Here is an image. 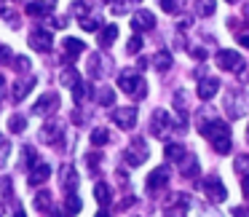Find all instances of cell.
Here are the masks:
<instances>
[{
    "label": "cell",
    "instance_id": "9",
    "mask_svg": "<svg viewBox=\"0 0 249 217\" xmlns=\"http://www.w3.org/2000/svg\"><path fill=\"white\" fill-rule=\"evenodd\" d=\"M113 121L121 126V129H131L137 121V108H118L113 110Z\"/></svg>",
    "mask_w": 249,
    "mask_h": 217
},
{
    "label": "cell",
    "instance_id": "6",
    "mask_svg": "<svg viewBox=\"0 0 249 217\" xmlns=\"http://www.w3.org/2000/svg\"><path fill=\"white\" fill-rule=\"evenodd\" d=\"M56 108H59V94H54V91H46L43 97H40L38 102L33 105V113H35V115H51Z\"/></svg>",
    "mask_w": 249,
    "mask_h": 217
},
{
    "label": "cell",
    "instance_id": "19",
    "mask_svg": "<svg viewBox=\"0 0 249 217\" xmlns=\"http://www.w3.org/2000/svg\"><path fill=\"white\" fill-rule=\"evenodd\" d=\"M62 46H65L67 56H78V54H83V49H86V43L78 40V38H65V40H62Z\"/></svg>",
    "mask_w": 249,
    "mask_h": 217
},
{
    "label": "cell",
    "instance_id": "7",
    "mask_svg": "<svg viewBox=\"0 0 249 217\" xmlns=\"http://www.w3.org/2000/svg\"><path fill=\"white\" fill-rule=\"evenodd\" d=\"M147 147H145V142L142 140H134L129 145V150H126V163H131V166H140V163H145L147 161Z\"/></svg>",
    "mask_w": 249,
    "mask_h": 217
},
{
    "label": "cell",
    "instance_id": "21",
    "mask_svg": "<svg viewBox=\"0 0 249 217\" xmlns=\"http://www.w3.org/2000/svg\"><path fill=\"white\" fill-rule=\"evenodd\" d=\"M94 196H97V201L102 206H107L110 201H113V190H110V185L105 182H97V188H94Z\"/></svg>",
    "mask_w": 249,
    "mask_h": 217
},
{
    "label": "cell",
    "instance_id": "16",
    "mask_svg": "<svg viewBox=\"0 0 249 217\" xmlns=\"http://www.w3.org/2000/svg\"><path fill=\"white\" fill-rule=\"evenodd\" d=\"M51 11V3L49 0H33V3H27V14L30 17H43V14Z\"/></svg>",
    "mask_w": 249,
    "mask_h": 217
},
{
    "label": "cell",
    "instance_id": "5",
    "mask_svg": "<svg viewBox=\"0 0 249 217\" xmlns=\"http://www.w3.org/2000/svg\"><path fill=\"white\" fill-rule=\"evenodd\" d=\"M217 65H220V70L236 72L244 67V59H241L238 51H217Z\"/></svg>",
    "mask_w": 249,
    "mask_h": 217
},
{
    "label": "cell",
    "instance_id": "45",
    "mask_svg": "<svg viewBox=\"0 0 249 217\" xmlns=\"http://www.w3.org/2000/svg\"><path fill=\"white\" fill-rule=\"evenodd\" d=\"M51 24H54V27H59V30H62V27H67V19H62V17H59V19H54V22H51Z\"/></svg>",
    "mask_w": 249,
    "mask_h": 217
},
{
    "label": "cell",
    "instance_id": "25",
    "mask_svg": "<svg viewBox=\"0 0 249 217\" xmlns=\"http://www.w3.org/2000/svg\"><path fill=\"white\" fill-rule=\"evenodd\" d=\"M81 206H83V201H81V199H78V196H75V193H72V190H70V193H67V204H65V212H67V215H78V212H81Z\"/></svg>",
    "mask_w": 249,
    "mask_h": 217
},
{
    "label": "cell",
    "instance_id": "41",
    "mask_svg": "<svg viewBox=\"0 0 249 217\" xmlns=\"http://www.w3.org/2000/svg\"><path fill=\"white\" fill-rule=\"evenodd\" d=\"M11 193V177H0V196Z\"/></svg>",
    "mask_w": 249,
    "mask_h": 217
},
{
    "label": "cell",
    "instance_id": "30",
    "mask_svg": "<svg viewBox=\"0 0 249 217\" xmlns=\"http://www.w3.org/2000/svg\"><path fill=\"white\" fill-rule=\"evenodd\" d=\"M107 140H110V131H107V129H94V131H91V145H94V147L105 145Z\"/></svg>",
    "mask_w": 249,
    "mask_h": 217
},
{
    "label": "cell",
    "instance_id": "32",
    "mask_svg": "<svg viewBox=\"0 0 249 217\" xmlns=\"http://www.w3.org/2000/svg\"><path fill=\"white\" fill-rule=\"evenodd\" d=\"M81 27L86 30V33H94V30L102 27V19H97V17H83V19H81Z\"/></svg>",
    "mask_w": 249,
    "mask_h": 217
},
{
    "label": "cell",
    "instance_id": "46",
    "mask_svg": "<svg viewBox=\"0 0 249 217\" xmlns=\"http://www.w3.org/2000/svg\"><path fill=\"white\" fill-rule=\"evenodd\" d=\"M14 217H27V215H24V209H22V206H17V209H14Z\"/></svg>",
    "mask_w": 249,
    "mask_h": 217
},
{
    "label": "cell",
    "instance_id": "8",
    "mask_svg": "<svg viewBox=\"0 0 249 217\" xmlns=\"http://www.w3.org/2000/svg\"><path fill=\"white\" fill-rule=\"evenodd\" d=\"M225 113L231 115V118H241V115L247 113V99L238 97V94H228L225 97Z\"/></svg>",
    "mask_w": 249,
    "mask_h": 217
},
{
    "label": "cell",
    "instance_id": "13",
    "mask_svg": "<svg viewBox=\"0 0 249 217\" xmlns=\"http://www.w3.org/2000/svg\"><path fill=\"white\" fill-rule=\"evenodd\" d=\"M166 182H169V169H166V166H158L156 172H153L150 177H147V188H150L153 193H156L158 188H163Z\"/></svg>",
    "mask_w": 249,
    "mask_h": 217
},
{
    "label": "cell",
    "instance_id": "44",
    "mask_svg": "<svg viewBox=\"0 0 249 217\" xmlns=\"http://www.w3.org/2000/svg\"><path fill=\"white\" fill-rule=\"evenodd\" d=\"M166 217H185V209H169Z\"/></svg>",
    "mask_w": 249,
    "mask_h": 217
},
{
    "label": "cell",
    "instance_id": "29",
    "mask_svg": "<svg viewBox=\"0 0 249 217\" xmlns=\"http://www.w3.org/2000/svg\"><path fill=\"white\" fill-rule=\"evenodd\" d=\"M97 99H99V105H113L115 102V91L110 86H102L99 94H97Z\"/></svg>",
    "mask_w": 249,
    "mask_h": 217
},
{
    "label": "cell",
    "instance_id": "22",
    "mask_svg": "<svg viewBox=\"0 0 249 217\" xmlns=\"http://www.w3.org/2000/svg\"><path fill=\"white\" fill-rule=\"evenodd\" d=\"M115 38H118V27H115V24H107V27L99 33V46H105V49H107V46H113Z\"/></svg>",
    "mask_w": 249,
    "mask_h": 217
},
{
    "label": "cell",
    "instance_id": "38",
    "mask_svg": "<svg viewBox=\"0 0 249 217\" xmlns=\"http://www.w3.org/2000/svg\"><path fill=\"white\" fill-rule=\"evenodd\" d=\"M140 49H142V38H140V35H134V38L129 40V46H126V54H137Z\"/></svg>",
    "mask_w": 249,
    "mask_h": 217
},
{
    "label": "cell",
    "instance_id": "28",
    "mask_svg": "<svg viewBox=\"0 0 249 217\" xmlns=\"http://www.w3.org/2000/svg\"><path fill=\"white\" fill-rule=\"evenodd\" d=\"M35 163H38L35 150H33V147H24V150H22V166H24V169H33Z\"/></svg>",
    "mask_w": 249,
    "mask_h": 217
},
{
    "label": "cell",
    "instance_id": "1",
    "mask_svg": "<svg viewBox=\"0 0 249 217\" xmlns=\"http://www.w3.org/2000/svg\"><path fill=\"white\" fill-rule=\"evenodd\" d=\"M198 131L206 137V140H212V145H214V150L217 153H231V126L228 124H222V121H217V118H206V121H201L198 124Z\"/></svg>",
    "mask_w": 249,
    "mask_h": 217
},
{
    "label": "cell",
    "instance_id": "27",
    "mask_svg": "<svg viewBox=\"0 0 249 217\" xmlns=\"http://www.w3.org/2000/svg\"><path fill=\"white\" fill-rule=\"evenodd\" d=\"M24 126H27V118H24V115H11V118H8V129H11L14 134H22Z\"/></svg>",
    "mask_w": 249,
    "mask_h": 217
},
{
    "label": "cell",
    "instance_id": "31",
    "mask_svg": "<svg viewBox=\"0 0 249 217\" xmlns=\"http://www.w3.org/2000/svg\"><path fill=\"white\" fill-rule=\"evenodd\" d=\"M62 83H65V86H78L81 78H78V72L72 70V67H67V70H62Z\"/></svg>",
    "mask_w": 249,
    "mask_h": 217
},
{
    "label": "cell",
    "instance_id": "51",
    "mask_svg": "<svg viewBox=\"0 0 249 217\" xmlns=\"http://www.w3.org/2000/svg\"><path fill=\"white\" fill-rule=\"evenodd\" d=\"M0 215H3V206H0Z\"/></svg>",
    "mask_w": 249,
    "mask_h": 217
},
{
    "label": "cell",
    "instance_id": "34",
    "mask_svg": "<svg viewBox=\"0 0 249 217\" xmlns=\"http://www.w3.org/2000/svg\"><path fill=\"white\" fill-rule=\"evenodd\" d=\"M196 8H198L201 17H212V14H214V0H198Z\"/></svg>",
    "mask_w": 249,
    "mask_h": 217
},
{
    "label": "cell",
    "instance_id": "23",
    "mask_svg": "<svg viewBox=\"0 0 249 217\" xmlns=\"http://www.w3.org/2000/svg\"><path fill=\"white\" fill-rule=\"evenodd\" d=\"M153 67H156V70H169V67H172V54H169V51H158V54L153 56Z\"/></svg>",
    "mask_w": 249,
    "mask_h": 217
},
{
    "label": "cell",
    "instance_id": "37",
    "mask_svg": "<svg viewBox=\"0 0 249 217\" xmlns=\"http://www.w3.org/2000/svg\"><path fill=\"white\" fill-rule=\"evenodd\" d=\"M86 94H89V86H83V83L72 86V97H75V102H78V105H81L83 99H86Z\"/></svg>",
    "mask_w": 249,
    "mask_h": 217
},
{
    "label": "cell",
    "instance_id": "11",
    "mask_svg": "<svg viewBox=\"0 0 249 217\" xmlns=\"http://www.w3.org/2000/svg\"><path fill=\"white\" fill-rule=\"evenodd\" d=\"M30 46H33L35 51H43V54L51 51V46H54L51 43V33H46V30H35V33L30 35Z\"/></svg>",
    "mask_w": 249,
    "mask_h": 217
},
{
    "label": "cell",
    "instance_id": "50",
    "mask_svg": "<svg viewBox=\"0 0 249 217\" xmlns=\"http://www.w3.org/2000/svg\"><path fill=\"white\" fill-rule=\"evenodd\" d=\"M247 140H249V129H247Z\"/></svg>",
    "mask_w": 249,
    "mask_h": 217
},
{
    "label": "cell",
    "instance_id": "20",
    "mask_svg": "<svg viewBox=\"0 0 249 217\" xmlns=\"http://www.w3.org/2000/svg\"><path fill=\"white\" fill-rule=\"evenodd\" d=\"M179 169H182L185 177H193V174L198 172V158H196L193 153H188V156L182 158V163H179Z\"/></svg>",
    "mask_w": 249,
    "mask_h": 217
},
{
    "label": "cell",
    "instance_id": "2",
    "mask_svg": "<svg viewBox=\"0 0 249 217\" xmlns=\"http://www.w3.org/2000/svg\"><path fill=\"white\" fill-rule=\"evenodd\" d=\"M118 86L124 89L126 94H131V97H137V99H142L147 94V86H145V81H142V75L140 72H134V70H124L118 75Z\"/></svg>",
    "mask_w": 249,
    "mask_h": 217
},
{
    "label": "cell",
    "instance_id": "26",
    "mask_svg": "<svg viewBox=\"0 0 249 217\" xmlns=\"http://www.w3.org/2000/svg\"><path fill=\"white\" fill-rule=\"evenodd\" d=\"M102 62H107V59H102V56H97V54L89 59V72H91V78H99V75L105 72V65H102Z\"/></svg>",
    "mask_w": 249,
    "mask_h": 217
},
{
    "label": "cell",
    "instance_id": "14",
    "mask_svg": "<svg viewBox=\"0 0 249 217\" xmlns=\"http://www.w3.org/2000/svg\"><path fill=\"white\" fill-rule=\"evenodd\" d=\"M217 91H220V83H217L214 78H204V81L198 83V99H212Z\"/></svg>",
    "mask_w": 249,
    "mask_h": 217
},
{
    "label": "cell",
    "instance_id": "10",
    "mask_svg": "<svg viewBox=\"0 0 249 217\" xmlns=\"http://www.w3.org/2000/svg\"><path fill=\"white\" fill-rule=\"evenodd\" d=\"M153 27H156V17L150 11H137L131 17V30H137V33H145V30H153Z\"/></svg>",
    "mask_w": 249,
    "mask_h": 217
},
{
    "label": "cell",
    "instance_id": "48",
    "mask_svg": "<svg viewBox=\"0 0 249 217\" xmlns=\"http://www.w3.org/2000/svg\"><path fill=\"white\" fill-rule=\"evenodd\" d=\"M97 217H110V212H105V209H102V212H99Z\"/></svg>",
    "mask_w": 249,
    "mask_h": 217
},
{
    "label": "cell",
    "instance_id": "39",
    "mask_svg": "<svg viewBox=\"0 0 249 217\" xmlns=\"http://www.w3.org/2000/svg\"><path fill=\"white\" fill-rule=\"evenodd\" d=\"M14 67H17L19 72H27L30 70V59L27 56H17V59H14Z\"/></svg>",
    "mask_w": 249,
    "mask_h": 217
},
{
    "label": "cell",
    "instance_id": "4",
    "mask_svg": "<svg viewBox=\"0 0 249 217\" xmlns=\"http://www.w3.org/2000/svg\"><path fill=\"white\" fill-rule=\"evenodd\" d=\"M201 190H204L212 201H225L228 199V190H225V185H222V180L217 177V174H209V177L201 182Z\"/></svg>",
    "mask_w": 249,
    "mask_h": 217
},
{
    "label": "cell",
    "instance_id": "17",
    "mask_svg": "<svg viewBox=\"0 0 249 217\" xmlns=\"http://www.w3.org/2000/svg\"><path fill=\"white\" fill-rule=\"evenodd\" d=\"M188 156V150H185V145H179V142H169L166 145V158L169 161H182V158Z\"/></svg>",
    "mask_w": 249,
    "mask_h": 217
},
{
    "label": "cell",
    "instance_id": "36",
    "mask_svg": "<svg viewBox=\"0 0 249 217\" xmlns=\"http://www.w3.org/2000/svg\"><path fill=\"white\" fill-rule=\"evenodd\" d=\"M158 6H161L166 14H174L179 6H182V0H158Z\"/></svg>",
    "mask_w": 249,
    "mask_h": 217
},
{
    "label": "cell",
    "instance_id": "33",
    "mask_svg": "<svg viewBox=\"0 0 249 217\" xmlns=\"http://www.w3.org/2000/svg\"><path fill=\"white\" fill-rule=\"evenodd\" d=\"M62 182H65L67 188H75V182H78V174L72 172V166H65V169H62Z\"/></svg>",
    "mask_w": 249,
    "mask_h": 217
},
{
    "label": "cell",
    "instance_id": "24",
    "mask_svg": "<svg viewBox=\"0 0 249 217\" xmlns=\"http://www.w3.org/2000/svg\"><path fill=\"white\" fill-rule=\"evenodd\" d=\"M49 206H51V193L49 190H38V196H35V209L49 212Z\"/></svg>",
    "mask_w": 249,
    "mask_h": 217
},
{
    "label": "cell",
    "instance_id": "49",
    "mask_svg": "<svg viewBox=\"0 0 249 217\" xmlns=\"http://www.w3.org/2000/svg\"><path fill=\"white\" fill-rule=\"evenodd\" d=\"M225 3H236V0H225Z\"/></svg>",
    "mask_w": 249,
    "mask_h": 217
},
{
    "label": "cell",
    "instance_id": "47",
    "mask_svg": "<svg viewBox=\"0 0 249 217\" xmlns=\"http://www.w3.org/2000/svg\"><path fill=\"white\" fill-rule=\"evenodd\" d=\"M3 86H6V78L0 75V94H3Z\"/></svg>",
    "mask_w": 249,
    "mask_h": 217
},
{
    "label": "cell",
    "instance_id": "3",
    "mask_svg": "<svg viewBox=\"0 0 249 217\" xmlns=\"http://www.w3.org/2000/svg\"><path fill=\"white\" fill-rule=\"evenodd\" d=\"M172 118L166 115V110H156L150 118V134H156L158 140H166L169 134H172Z\"/></svg>",
    "mask_w": 249,
    "mask_h": 217
},
{
    "label": "cell",
    "instance_id": "40",
    "mask_svg": "<svg viewBox=\"0 0 249 217\" xmlns=\"http://www.w3.org/2000/svg\"><path fill=\"white\" fill-rule=\"evenodd\" d=\"M8 62H14V54L8 46H0V65H8Z\"/></svg>",
    "mask_w": 249,
    "mask_h": 217
},
{
    "label": "cell",
    "instance_id": "15",
    "mask_svg": "<svg viewBox=\"0 0 249 217\" xmlns=\"http://www.w3.org/2000/svg\"><path fill=\"white\" fill-rule=\"evenodd\" d=\"M33 89H35V78H24V81H17V83H14V99H17V102H19V99H24L30 91H33Z\"/></svg>",
    "mask_w": 249,
    "mask_h": 217
},
{
    "label": "cell",
    "instance_id": "18",
    "mask_svg": "<svg viewBox=\"0 0 249 217\" xmlns=\"http://www.w3.org/2000/svg\"><path fill=\"white\" fill-rule=\"evenodd\" d=\"M59 134H62V124H54V121L40 129V140H43V142H54Z\"/></svg>",
    "mask_w": 249,
    "mask_h": 217
},
{
    "label": "cell",
    "instance_id": "43",
    "mask_svg": "<svg viewBox=\"0 0 249 217\" xmlns=\"http://www.w3.org/2000/svg\"><path fill=\"white\" fill-rule=\"evenodd\" d=\"M241 188H244V196L249 199V174H247V177H241Z\"/></svg>",
    "mask_w": 249,
    "mask_h": 217
},
{
    "label": "cell",
    "instance_id": "35",
    "mask_svg": "<svg viewBox=\"0 0 249 217\" xmlns=\"http://www.w3.org/2000/svg\"><path fill=\"white\" fill-rule=\"evenodd\" d=\"M236 172L241 174V177H247V174H249V156H238L236 158Z\"/></svg>",
    "mask_w": 249,
    "mask_h": 217
},
{
    "label": "cell",
    "instance_id": "42",
    "mask_svg": "<svg viewBox=\"0 0 249 217\" xmlns=\"http://www.w3.org/2000/svg\"><path fill=\"white\" fill-rule=\"evenodd\" d=\"M238 43H241L244 49H249V33H241V35H238Z\"/></svg>",
    "mask_w": 249,
    "mask_h": 217
},
{
    "label": "cell",
    "instance_id": "12",
    "mask_svg": "<svg viewBox=\"0 0 249 217\" xmlns=\"http://www.w3.org/2000/svg\"><path fill=\"white\" fill-rule=\"evenodd\" d=\"M49 177H51V166H49V163H35L33 172H30V177H27V182L35 188V185H43Z\"/></svg>",
    "mask_w": 249,
    "mask_h": 217
}]
</instances>
